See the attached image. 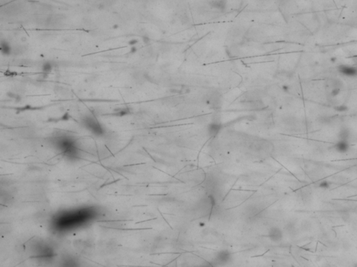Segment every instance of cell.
<instances>
[{
    "instance_id": "obj_1",
    "label": "cell",
    "mask_w": 357,
    "mask_h": 267,
    "mask_svg": "<svg viewBox=\"0 0 357 267\" xmlns=\"http://www.w3.org/2000/svg\"><path fill=\"white\" fill-rule=\"evenodd\" d=\"M339 72L343 75L348 77H354L357 75V68L352 66H340L339 67Z\"/></svg>"
},
{
    "instance_id": "obj_2",
    "label": "cell",
    "mask_w": 357,
    "mask_h": 267,
    "mask_svg": "<svg viewBox=\"0 0 357 267\" xmlns=\"http://www.w3.org/2000/svg\"><path fill=\"white\" fill-rule=\"evenodd\" d=\"M74 246L77 250V251L82 253H87L90 249V244L87 243L86 241H82V240L75 241Z\"/></svg>"
},
{
    "instance_id": "obj_3",
    "label": "cell",
    "mask_w": 357,
    "mask_h": 267,
    "mask_svg": "<svg viewBox=\"0 0 357 267\" xmlns=\"http://www.w3.org/2000/svg\"><path fill=\"white\" fill-rule=\"evenodd\" d=\"M170 91H171L172 93H174V94L183 95L189 93L190 89L187 86L185 85H176L173 86V87L171 88Z\"/></svg>"
},
{
    "instance_id": "obj_4",
    "label": "cell",
    "mask_w": 357,
    "mask_h": 267,
    "mask_svg": "<svg viewBox=\"0 0 357 267\" xmlns=\"http://www.w3.org/2000/svg\"><path fill=\"white\" fill-rule=\"evenodd\" d=\"M0 51L3 55L9 56L12 54V46H11L7 41H1L0 44Z\"/></svg>"
},
{
    "instance_id": "obj_5",
    "label": "cell",
    "mask_w": 357,
    "mask_h": 267,
    "mask_svg": "<svg viewBox=\"0 0 357 267\" xmlns=\"http://www.w3.org/2000/svg\"><path fill=\"white\" fill-rule=\"evenodd\" d=\"M268 236L271 241H278L282 238V232L279 229L274 228L271 229L270 232H268Z\"/></svg>"
},
{
    "instance_id": "obj_6",
    "label": "cell",
    "mask_w": 357,
    "mask_h": 267,
    "mask_svg": "<svg viewBox=\"0 0 357 267\" xmlns=\"http://www.w3.org/2000/svg\"><path fill=\"white\" fill-rule=\"evenodd\" d=\"M222 126L220 123H212L209 124L208 127V131L209 135L212 136H215L219 133V131L221 129Z\"/></svg>"
},
{
    "instance_id": "obj_7",
    "label": "cell",
    "mask_w": 357,
    "mask_h": 267,
    "mask_svg": "<svg viewBox=\"0 0 357 267\" xmlns=\"http://www.w3.org/2000/svg\"><path fill=\"white\" fill-rule=\"evenodd\" d=\"M116 244L113 241L105 242L104 244L101 245V251H104L105 253H110L114 251L116 249Z\"/></svg>"
},
{
    "instance_id": "obj_8",
    "label": "cell",
    "mask_w": 357,
    "mask_h": 267,
    "mask_svg": "<svg viewBox=\"0 0 357 267\" xmlns=\"http://www.w3.org/2000/svg\"><path fill=\"white\" fill-rule=\"evenodd\" d=\"M18 134H20L23 138H32V137L34 136V131L30 128L27 127V128H22L20 129Z\"/></svg>"
},
{
    "instance_id": "obj_9",
    "label": "cell",
    "mask_w": 357,
    "mask_h": 267,
    "mask_svg": "<svg viewBox=\"0 0 357 267\" xmlns=\"http://www.w3.org/2000/svg\"><path fill=\"white\" fill-rule=\"evenodd\" d=\"M53 68V65L50 62H45L44 63L42 66V72L43 74L48 75L50 73L52 72Z\"/></svg>"
},
{
    "instance_id": "obj_10",
    "label": "cell",
    "mask_w": 357,
    "mask_h": 267,
    "mask_svg": "<svg viewBox=\"0 0 357 267\" xmlns=\"http://www.w3.org/2000/svg\"><path fill=\"white\" fill-rule=\"evenodd\" d=\"M1 200L2 203L5 204V205H8V204H11L12 203L13 201V199L12 196H11V194H8L6 193H1Z\"/></svg>"
},
{
    "instance_id": "obj_11",
    "label": "cell",
    "mask_w": 357,
    "mask_h": 267,
    "mask_svg": "<svg viewBox=\"0 0 357 267\" xmlns=\"http://www.w3.org/2000/svg\"><path fill=\"white\" fill-rule=\"evenodd\" d=\"M230 256V254L229 253H227V251H222L220 252L219 253V255H218V257H217V259H218V262H226V261H227V259H229V257Z\"/></svg>"
},
{
    "instance_id": "obj_12",
    "label": "cell",
    "mask_w": 357,
    "mask_h": 267,
    "mask_svg": "<svg viewBox=\"0 0 357 267\" xmlns=\"http://www.w3.org/2000/svg\"><path fill=\"white\" fill-rule=\"evenodd\" d=\"M25 50H26V49L24 48V46L18 45V46L12 47V54H22V53L24 52V51H25Z\"/></svg>"
},
{
    "instance_id": "obj_13",
    "label": "cell",
    "mask_w": 357,
    "mask_h": 267,
    "mask_svg": "<svg viewBox=\"0 0 357 267\" xmlns=\"http://www.w3.org/2000/svg\"><path fill=\"white\" fill-rule=\"evenodd\" d=\"M213 6L219 9H224L225 6V1L224 0H216L213 4Z\"/></svg>"
},
{
    "instance_id": "obj_14",
    "label": "cell",
    "mask_w": 357,
    "mask_h": 267,
    "mask_svg": "<svg viewBox=\"0 0 357 267\" xmlns=\"http://www.w3.org/2000/svg\"><path fill=\"white\" fill-rule=\"evenodd\" d=\"M137 43H138L137 40H136V39H131V40H130L129 42H128V45H130V46H135V45Z\"/></svg>"
},
{
    "instance_id": "obj_15",
    "label": "cell",
    "mask_w": 357,
    "mask_h": 267,
    "mask_svg": "<svg viewBox=\"0 0 357 267\" xmlns=\"http://www.w3.org/2000/svg\"><path fill=\"white\" fill-rule=\"evenodd\" d=\"M137 51V47H136L135 46H132L131 48H130V50L129 51V54H135Z\"/></svg>"
},
{
    "instance_id": "obj_16",
    "label": "cell",
    "mask_w": 357,
    "mask_h": 267,
    "mask_svg": "<svg viewBox=\"0 0 357 267\" xmlns=\"http://www.w3.org/2000/svg\"><path fill=\"white\" fill-rule=\"evenodd\" d=\"M143 41H144V42H145V43H148L149 42V38L144 37L143 38Z\"/></svg>"
},
{
    "instance_id": "obj_17",
    "label": "cell",
    "mask_w": 357,
    "mask_h": 267,
    "mask_svg": "<svg viewBox=\"0 0 357 267\" xmlns=\"http://www.w3.org/2000/svg\"><path fill=\"white\" fill-rule=\"evenodd\" d=\"M117 28H118V25H117V24H116V25L113 26V29H117Z\"/></svg>"
}]
</instances>
